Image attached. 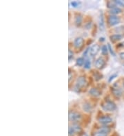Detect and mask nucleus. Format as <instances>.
Returning <instances> with one entry per match:
<instances>
[{
	"mask_svg": "<svg viewBox=\"0 0 124 136\" xmlns=\"http://www.w3.org/2000/svg\"><path fill=\"white\" fill-rule=\"evenodd\" d=\"M102 108L105 111H112L116 109V105L112 101H107L103 104Z\"/></svg>",
	"mask_w": 124,
	"mask_h": 136,
	"instance_id": "1",
	"label": "nucleus"
},
{
	"mask_svg": "<svg viewBox=\"0 0 124 136\" xmlns=\"http://www.w3.org/2000/svg\"><path fill=\"white\" fill-rule=\"evenodd\" d=\"M87 85V81L86 78L84 76H79L77 78L76 82V88L77 89H81L82 87H86Z\"/></svg>",
	"mask_w": 124,
	"mask_h": 136,
	"instance_id": "2",
	"label": "nucleus"
},
{
	"mask_svg": "<svg viewBox=\"0 0 124 136\" xmlns=\"http://www.w3.org/2000/svg\"><path fill=\"white\" fill-rule=\"evenodd\" d=\"M108 23L110 26H115L120 23V18L116 15H110L108 17Z\"/></svg>",
	"mask_w": 124,
	"mask_h": 136,
	"instance_id": "3",
	"label": "nucleus"
},
{
	"mask_svg": "<svg viewBox=\"0 0 124 136\" xmlns=\"http://www.w3.org/2000/svg\"><path fill=\"white\" fill-rule=\"evenodd\" d=\"M81 115L77 112L70 111L69 113V120L71 121H78L81 119Z\"/></svg>",
	"mask_w": 124,
	"mask_h": 136,
	"instance_id": "4",
	"label": "nucleus"
},
{
	"mask_svg": "<svg viewBox=\"0 0 124 136\" xmlns=\"http://www.w3.org/2000/svg\"><path fill=\"white\" fill-rule=\"evenodd\" d=\"M69 135L71 136L73 135L74 133H79L81 131V128L79 126V125H73L71 127H69Z\"/></svg>",
	"mask_w": 124,
	"mask_h": 136,
	"instance_id": "5",
	"label": "nucleus"
},
{
	"mask_svg": "<svg viewBox=\"0 0 124 136\" xmlns=\"http://www.w3.org/2000/svg\"><path fill=\"white\" fill-rule=\"evenodd\" d=\"M99 122L102 124H107L111 123L112 122V119L109 116H103L99 119Z\"/></svg>",
	"mask_w": 124,
	"mask_h": 136,
	"instance_id": "6",
	"label": "nucleus"
},
{
	"mask_svg": "<svg viewBox=\"0 0 124 136\" xmlns=\"http://www.w3.org/2000/svg\"><path fill=\"white\" fill-rule=\"evenodd\" d=\"M105 65V60L103 59L101 57H99L96 60L95 62V66L96 68L98 69H101Z\"/></svg>",
	"mask_w": 124,
	"mask_h": 136,
	"instance_id": "7",
	"label": "nucleus"
},
{
	"mask_svg": "<svg viewBox=\"0 0 124 136\" xmlns=\"http://www.w3.org/2000/svg\"><path fill=\"white\" fill-rule=\"evenodd\" d=\"M83 44V39L81 38V37H78L75 40H74V47L76 48H80L82 47Z\"/></svg>",
	"mask_w": 124,
	"mask_h": 136,
	"instance_id": "8",
	"label": "nucleus"
},
{
	"mask_svg": "<svg viewBox=\"0 0 124 136\" xmlns=\"http://www.w3.org/2000/svg\"><path fill=\"white\" fill-rule=\"evenodd\" d=\"M99 49H100V47H99V45H97V44H95L92 47H91L90 49V54L92 56H94L96 55L97 53H98L99 50Z\"/></svg>",
	"mask_w": 124,
	"mask_h": 136,
	"instance_id": "9",
	"label": "nucleus"
},
{
	"mask_svg": "<svg viewBox=\"0 0 124 136\" xmlns=\"http://www.w3.org/2000/svg\"><path fill=\"white\" fill-rule=\"evenodd\" d=\"M112 94H114V96H115L116 97H117V98H119V97L121 96V95H122V91H121V89H119V88H117V87L112 88Z\"/></svg>",
	"mask_w": 124,
	"mask_h": 136,
	"instance_id": "10",
	"label": "nucleus"
},
{
	"mask_svg": "<svg viewBox=\"0 0 124 136\" xmlns=\"http://www.w3.org/2000/svg\"><path fill=\"white\" fill-rule=\"evenodd\" d=\"M89 94H91L92 96H93L94 97H98V96H99L101 95V92L97 88H92L89 91Z\"/></svg>",
	"mask_w": 124,
	"mask_h": 136,
	"instance_id": "11",
	"label": "nucleus"
},
{
	"mask_svg": "<svg viewBox=\"0 0 124 136\" xmlns=\"http://www.w3.org/2000/svg\"><path fill=\"white\" fill-rule=\"evenodd\" d=\"M99 28L101 31L104 30V21H103V15L102 12H101L99 17Z\"/></svg>",
	"mask_w": 124,
	"mask_h": 136,
	"instance_id": "12",
	"label": "nucleus"
},
{
	"mask_svg": "<svg viewBox=\"0 0 124 136\" xmlns=\"http://www.w3.org/2000/svg\"><path fill=\"white\" fill-rule=\"evenodd\" d=\"M110 40H111L112 41L115 42V41H119V40H121L122 38V35L119 34H112V35H111L110 37Z\"/></svg>",
	"mask_w": 124,
	"mask_h": 136,
	"instance_id": "13",
	"label": "nucleus"
},
{
	"mask_svg": "<svg viewBox=\"0 0 124 136\" xmlns=\"http://www.w3.org/2000/svg\"><path fill=\"white\" fill-rule=\"evenodd\" d=\"M82 108L86 112H90L92 111V106H91L90 103H88V102H85L82 105Z\"/></svg>",
	"mask_w": 124,
	"mask_h": 136,
	"instance_id": "14",
	"label": "nucleus"
},
{
	"mask_svg": "<svg viewBox=\"0 0 124 136\" xmlns=\"http://www.w3.org/2000/svg\"><path fill=\"white\" fill-rule=\"evenodd\" d=\"M99 131H101L107 134L110 132V128L109 127H107V126H103V127H101L99 128Z\"/></svg>",
	"mask_w": 124,
	"mask_h": 136,
	"instance_id": "15",
	"label": "nucleus"
},
{
	"mask_svg": "<svg viewBox=\"0 0 124 136\" xmlns=\"http://www.w3.org/2000/svg\"><path fill=\"white\" fill-rule=\"evenodd\" d=\"M121 12H122L121 9L117 7V6H115V7L112 8L110 9V13H112V14H114V15L119 14V13H121Z\"/></svg>",
	"mask_w": 124,
	"mask_h": 136,
	"instance_id": "16",
	"label": "nucleus"
},
{
	"mask_svg": "<svg viewBox=\"0 0 124 136\" xmlns=\"http://www.w3.org/2000/svg\"><path fill=\"white\" fill-rule=\"evenodd\" d=\"M81 22H82V17L80 15H77L75 17V23L77 26H81Z\"/></svg>",
	"mask_w": 124,
	"mask_h": 136,
	"instance_id": "17",
	"label": "nucleus"
},
{
	"mask_svg": "<svg viewBox=\"0 0 124 136\" xmlns=\"http://www.w3.org/2000/svg\"><path fill=\"white\" fill-rule=\"evenodd\" d=\"M76 63H77V65L78 66H82L83 65V63H84V59L82 57H80V58L77 59Z\"/></svg>",
	"mask_w": 124,
	"mask_h": 136,
	"instance_id": "18",
	"label": "nucleus"
},
{
	"mask_svg": "<svg viewBox=\"0 0 124 136\" xmlns=\"http://www.w3.org/2000/svg\"><path fill=\"white\" fill-rule=\"evenodd\" d=\"M107 47L106 45H103L101 47V52H102V54L103 55H106L107 54Z\"/></svg>",
	"mask_w": 124,
	"mask_h": 136,
	"instance_id": "19",
	"label": "nucleus"
},
{
	"mask_svg": "<svg viewBox=\"0 0 124 136\" xmlns=\"http://www.w3.org/2000/svg\"><path fill=\"white\" fill-rule=\"evenodd\" d=\"M94 77H95V79H96L97 81H99V80H100L101 78H102V75L100 74L98 72H95V73L94 74Z\"/></svg>",
	"mask_w": 124,
	"mask_h": 136,
	"instance_id": "20",
	"label": "nucleus"
},
{
	"mask_svg": "<svg viewBox=\"0 0 124 136\" xmlns=\"http://www.w3.org/2000/svg\"><path fill=\"white\" fill-rule=\"evenodd\" d=\"M107 134L106 133H102L101 131H97L95 132L94 133V136H107Z\"/></svg>",
	"mask_w": 124,
	"mask_h": 136,
	"instance_id": "21",
	"label": "nucleus"
},
{
	"mask_svg": "<svg viewBox=\"0 0 124 136\" xmlns=\"http://www.w3.org/2000/svg\"><path fill=\"white\" fill-rule=\"evenodd\" d=\"M114 2L115 3V4L124 6V0H117V1H114Z\"/></svg>",
	"mask_w": 124,
	"mask_h": 136,
	"instance_id": "22",
	"label": "nucleus"
},
{
	"mask_svg": "<svg viewBox=\"0 0 124 136\" xmlns=\"http://www.w3.org/2000/svg\"><path fill=\"white\" fill-rule=\"evenodd\" d=\"M84 68L86 69H90V61L89 60H87L84 63Z\"/></svg>",
	"mask_w": 124,
	"mask_h": 136,
	"instance_id": "23",
	"label": "nucleus"
},
{
	"mask_svg": "<svg viewBox=\"0 0 124 136\" xmlns=\"http://www.w3.org/2000/svg\"><path fill=\"white\" fill-rule=\"evenodd\" d=\"M80 4V2H78V1H73L70 3V4L73 6V7H77Z\"/></svg>",
	"mask_w": 124,
	"mask_h": 136,
	"instance_id": "24",
	"label": "nucleus"
},
{
	"mask_svg": "<svg viewBox=\"0 0 124 136\" xmlns=\"http://www.w3.org/2000/svg\"><path fill=\"white\" fill-rule=\"evenodd\" d=\"M107 46H108V48H109V50L110 52V53L112 54V56H115V52L113 51V50H112V48L111 47V45H110V43H108L107 44Z\"/></svg>",
	"mask_w": 124,
	"mask_h": 136,
	"instance_id": "25",
	"label": "nucleus"
},
{
	"mask_svg": "<svg viewBox=\"0 0 124 136\" xmlns=\"http://www.w3.org/2000/svg\"><path fill=\"white\" fill-rule=\"evenodd\" d=\"M116 76H117V74H113L112 76H111L110 77V78H109L108 81H109V82H111V81H112V80H113V79H114L115 78H116Z\"/></svg>",
	"mask_w": 124,
	"mask_h": 136,
	"instance_id": "26",
	"label": "nucleus"
},
{
	"mask_svg": "<svg viewBox=\"0 0 124 136\" xmlns=\"http://www.w3.org/2000/svg\"><path fill=\"white\" fill-rule=\"evenodd\" d=\"M68 58H69V60L71 59V58L73 57V52L71 50H69L68 51Z\"/></svg>",
	"mask_w": 124,
	"mask_h": 136,
	"instance_id": "27",
	"label": "nucleus"
},
{
	"mask_svg": "<svg viewBox=\"0 0 124 136\" xmlns=\"http://www.w3.org/2000/svg\"><path fill=\"white\" fill-rule=\"evenodd\" d=\"M120 57H121L122 59H124V52L120 53Z\"/></svg>",
	"mask_w": 124,
	"mask_h": 136,
	"instance_id": "28",
	"label": "nucleus"
},
{
	"mask_svg": "<svg viewBox=\"0 0 124 136\" xmlns=\"http://www.w3.org/2000/svg\"><path fill=\"white\" fill-rule=\"evenodd\" d=\"M99 41H104V38H99Z\"/></svg>",
	"mask_w": 124,
	"mask_h": 136,
	"instance_id": "29",
	"label": "nucleus"
},
{
	"mask_svg": "<svg viewBox=\"0 0 124 136\" xmlns=\"http://www.w3.org/2000/svg\"><path fill=\"white\" fill-rule=\"evenodd\" d=\"M121 45L122 46H124V42H123V43H121Z\"/></svg>",
	"mask_w": 124,
	"mask_h": 136,
	"instance_id": "30",
	"label": "nucleus"
}]
</instances>
